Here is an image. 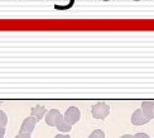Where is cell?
I'll return each mask as SVG.
<instances>
[{
	"instance_id": "ba28073f",
	"label": "cell",
	"mask_w": 154,
	"mask_h": 138,
	"mask_svg": "<svg viewBox=\"0 0 154 138\" xmlns=\"http://www.w3.org/2000/svg\"><path fill=\"white\" fill-rule=\"evenodd\" d=\"M57 129H58L60 132H62V133H68L69 130L72 129V126H71V124H68L66 120H63V122L60 124V126L57 127Z\"/></svg>"
},
{
	"instance_id": "5b68a950",
	"label": "cell",
	"mask_w": 154,
	"mask_h": 138,
	"mask_svg": "<svg viewBox=\"0 0 154 138\" xmlns=\"http://www.w3.org/2000/svg\"><path fill=\"white\" fill-rule=\"evenodd\" d=\"M37 119L34 117H27L22 123V127H20V132L22 133H32L35 128V124H37Z\"/></svg>"
},
{
	"instance_id": "3957f363",
	"label": "cell",
	"mask_w": 154,
	"mask_h": 138,
	"mask_svg": "<svg viewBox=\"0 0 154 138\" xmlns=\"http://www.w3.org/2000/svg\"><path fill=\"white\" fill-rule=\"evenodd\" d=\"M65 120L68 123V124H71V126H73V124H76L77 122L80 120V118H81V113H80V110L79 108H76V107H69L67 110H66V113H65Z\"/></svg>"
},
{
	"instance_id": "2e32d148",
	"label": "cell",
	"mask_w": 154,
	"mask_h": 138,
	"mask_svg": "<svg viewBox=\"0 0 154 138\" xmlns=\"http://www.w3.org/2000/svg\"><path fill=\"white\" fill-rule=\"evenodd\" d=\"M0 105H2V103H0Z\"/></svg>"
},
{
	"instance_id": "5bb4252c",
	"label": "cell",
	"mask_w": 154,
	"mask_h": 138,
	"mask_svg": "<svg viewBox=\"0 0 154 138\" xmlns=\"http://www.w3.org/2000/svg\"><path fill=\"white\" fill-rule=\"evenodd\" d=\"M54 138H71L68 134H57Z\"/></svg>"
},
{
	"instance_id": "9a60e30c",
	"label": "cell",
	"mask_w": 154,
	"mask_h": 138,
	"mask_svg": "<svg viewBox=\"0 0 154 138\" xmlns=\"http://www.w3.org/2000/svg\"><path fill=\"white\" fill-rule=\"evenodd\" d=\"M120 138H134V136H131V134H124V136H121Z\"/></svg>"
},
{
	"instance_id": "9c48e42d",
	"label": "cell",
	"mask_w": 154,
	"mask_h": 138,
	"mask_svg": "<svg viewBox=\"0 0 154 138\" xmlns=\"http://www.w3.org/2000/svg\"><path fill=\"white\" fill-rule=\"evenodd\" d=\"M88 138H105V133H104V130H101V129H95L94 132H91V134L88 136Z\"/></svg>"
},
{
	"instance_id": "6da1fadb",
	"label": "cell",
	"mask_w": 154,
	"mask_h": 138,
	"mask_svg": "<svg viewBox=\"0 0 154 138\" xmlns=\"http://www.w3.org/2000/svg\"><path fill=\"white\" fill-rule=\"evenodd\" d=\"M91 114L95 119H105L110 114V107L104 101L96 103L91 108Z\"/></svg>"
},
{
	"instance_id": "30bf717a",
	"label": "cell",
	"mask_w": 154,
	"mask_h": 138,
	"mask_svg": "<svg viewBox=\"0 0 154 138\" xmlns=\"http://www.w3.org/2000/svg\"><path fill=\"white\" fill-rule=\"evenodd\" d=\"M6 123H8V117L3 110H0V126L6 127Z\"/></svg>"
},
{
	"instance_id": "7a4b0ae2",
	"label": "cell",
	"mask_w": 154,
	"mask_h": 138,
	"mask_svg": "<svg viewBox=\"0 0 154 138\" xmlns=\"http://www.w3.org/2000/svg\"><path fill=\"white\" fill-rule=\"evenodd\" d=\"M46 123L48 124L49 127H58L60 124L65 120V117H63V114L61 113L60 110H57V109H51L47 111V114H46Z\"/></svg>"
},
{
	"instance_id": "4fadbf2b",
	"label": "cell",
	"mask_w": 154,
	"mask_h": 138,
	"mask_svg": "<svg viewBox=\"0 0 154 138\" xmlns=\"http://www.w3.org/2000/svg\"><path fill=\"white\" fill-rule=\"evenodd\" d=\"M4 136H5V127L0 126V138H4Z\"/></svg>"
},
{
	"instance_id": "7c38bea8",
	"label": "cell",
	"mask_w": 154,
	"mask_h": 138,
	"mask_svg": "<svg viewBox=\"0 0 154 138\" xmlns=\"http://www.w3.org/2000/svg\"><path fill=\"white\" fill-rule=\"evenodd\" d=\"M134 138H150L146 133H143V132H139L137 134H134Z\"/></svg>"
},
{
	"instance_id": "8fae6325",
	"label": "cell",
	"mask_w": 154,
	"mask_h": 138,
	"mask_svg": "<svg viewBox=\"0 0 154 138\" xmlns=\"http://www.w3.org/2000/svg\"><path fill=\"white\" fill-rule=\"evenodd\" d=\"M14 138H32L30 133H22V132H19L18 136H15Z\"/></svg>"
},
{
	"instance_id": "8992f818",
	"label": "cell",
	"mask_w": 154,
	"mask_h": 138,
	"mask_svg": "<svg viewBox=\"0 0 154 138\" xmlns=\"http://www.w3.org/2000/svg\"><path fill=\"white\" fill-rule=\"evenodd\" d=\"M140 109L143 110V113L148 117L150 120L154 118V101H152V100H144L142 103V107H140Z\"/></svg>"
},
{
	"instance_id": "277c9868",
	"label": "cell",
	"mask_w": 154,
	"mask_h": 138,
	"mask_svg": "<svg viewBox=\"0 0 154 138\" xmlns=\"http://www.w3.org/2000/svg\"><path fill=\"white\" fill-rule=\"evenodd\" d=\"M148 122H150V119L143 113V110L140 108L131 114V123L134 126H143V124H146Z\"/></svg>"
},
{
	"instance_id": "52a82bcc",
	"label": "cell",
	"mask_w": 154,
	"mask_h": 138,
	"mask_svg": "<svg viewBox=\"0 0 154 138\" xmlns=\"http://www.w3.org/2000/svg\"><path fill=\"white\" fill-rule=\"evenodd\" d=\"M46 114H47V109H46V107H43V105H35V107H33L30 110V115L34 117L38 122L42 120L43 118L46 117Z\"/></svg>"
}]
</instances>
